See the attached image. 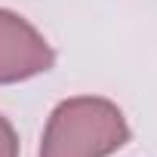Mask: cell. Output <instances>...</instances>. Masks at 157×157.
<instances>
[{
  "label": "cell",
  "instance_id": "2",
  "mask_svg": "<svg viewBox=\"0 0 157 157\" xmlns=\"http://www.w3.org/2000/svg\"><path fill=\"white\" fill-rule=\"evenodd\" d=\"M56 62L43 34L13 10H0V83H19Z\"/></svg>",
  "mask_w": 157,
  "mask_h": 157
},
{
  "label": "cell",
  "instance_id": "3",
  "mask_svg": "<svg viewBox=\"0 0 157 157\" xmlns=\"http://www.w3.org/2000/svg\"><path fill=\"white\" fill-rule=\"evenodd\" d=\"M0 157H19V136L3 114H0Z\"/></svg>",
  "mask_w": 157,
  "mask_h": 157
},
{
  "label": "cell",
  "instance_id": "1",
  "mask_svg": "<svg viewBox=\"0 0 157 157\" xmlns=\"http://www.w3.org/2000/svg\"><path fill=\"white\" fill-rule=\"evenodd\" d=\"M129 142L123 111L99 96H77L56 105L46 120L40 157H108Z\"/></svg>",
  "mask_w": 157,
  "mask_h": 157
}]
</instances>
